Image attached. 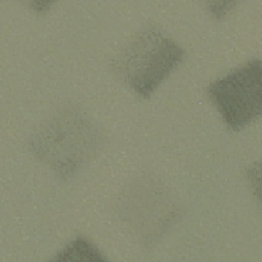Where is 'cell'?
Returning <instances> with one entry per match:
<instances>
[{
  "label": "cell",
  "mask_w": 262,
  "mask_h": 262,
  "mask_svg": "<svg viewBox=\"0 0 262 262\" xmlns=\"http://www.w3.org/2000/svg\"><path fill=\"white\" fill-rule=\"evenodd\" d=\"M183 49L157 29L136 34L119 56L118 69L125 82L147 98L182 60Z\"/></svg>",
  "instance_id": "6da1fadb"
},
{
  "label": "cell",
  "mask_w": 262,
  "mask_h": 262,
  "mask_svg": "<svg viewBox=\"0 0 262 262\" xmlns=\"http://www.w3.org/2000/svg\"><path fill=\"white\" fill-rule=\"evenodd\" d=\"M212 102L232 130H239L261 114V62L252 59L212 83Z\"/></svg>",
  "instance_id": "7a4b0ae2"
}]
</instances>
